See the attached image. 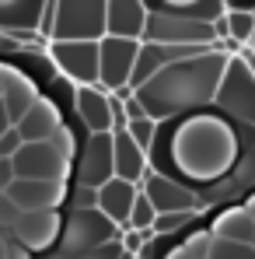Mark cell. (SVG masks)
<instances>
[{
  "mask_svg": "<svg viewBox=\"0 0 255 259\" xmlns=\"http://www.w3.org/2000/svg\"><path fill=\"white\" fill-rule=\"evenodd\" d=\"M140 193L150 200V207H154L158 214H178V210H196V207H199L196 189H189L185 182L168 179V175H161V172H147L143 175Z\"/></svg>",
  "mask_w": 255,
  "mask_h": 259,
  "instance_id": "obj_8",
  "label": "cell"
},
{
  "mask_svg": "<svg viewBox=\"0 0 255 259\" xmlns=\"http://www.w3.org/2000/svg\"><path fill=\"white\" fill-rule=\"evenodd\" d=\"M105 7L109 0H45L39 28L32 35H45L56 42H98L105 35Z\"/></svg>",
  "mask_w": 255,
  "mask_h": 259,
  "instance_id": "obj_2",
  "label": "cell"
},
{
  "mask_svg": "<svg viewBox=\"0 0 255 259\" xmlns=\"http://www.w3.org/2000/svg\"><path fill=\"white\" fill-rule=\"evenodd\" d=\"M207 259H255V249L245 242H224V238H213Z\"/></svg>",
  "mask_w": 255,
  "mask_h": 259,
  "instance_id": "obj_18",
  "label": "cell"
},
{
  "mask_svg": "<svg viewBox=\"0 0 255 259\" xmlns=\"http://www.w3.org/2000/svg\"><path fill=\"white\" fill-rule=\"evenodd\" d=\"M112 168H116V179L133 182V186H140V182H143V175L150 172L147 151H143V147H136V140L129 137L126 130L112 133Z\"/></svg>",
  "mask_w": 255,
  "mask_h": 259,
  "instance_id": "obj_10",
  "label": "cell"
},
{
  "mask_svg": "<svg viewBox=\"0 0 255 259\" xmlns=\"http://www.w3.org/2000/svg\"><path fill=\"white\" fill-rule=\"evenodd\" d=\"M227 60H231L227 49L210 46L199 56L168 63L165 70H158L133 95H136V102L143 105V112L154 123H168V119H185V116L207 112V109H213V98H217L220 77L227 70Z\"/></svg>",
  "mask_w": 255,
  "mask_h": 259,
  "instance_id": "obj_1",
  "label": "cell"
},
{
  "mask_svg": "<svg viewBox=\"0 0 255 259\" xmlns=\"http://www.w3.org/2000/svg\"><path fill=\"white\" fill-rule=\"evenodd\" d=\"M7 200L25 210V214H35V210H56L60 200H63V186L60 182H39V179H14L7 186Z\"/></svg>",
  "mask_w": 255,
  "mask_h": 259,
  "instance_id": "obj_9",
  "label": "cell"
},
{
  "mask_svg": "<svg viewBox=\"0 0 255 259\" xmlns=\"http://www.w3.org/2000/svg\"><path fill=\"white\" fill-rule=\"evenodd\" d=\"M109 179H116V168H112V133H91L84 140H77L74 151H70V186L98 193Z\"/></svg>",
  "mask_w": 255,
  "mask_h": 259,
  "instance_id": "obj_3",
  "label": "cell"
},
{
  "mask_svg": "<svg viewBox=\"0 0 255 259\" xmlns=\"http://www.w3.org/2000/svg\"><path fill=\"white\" fill-rule=\"evenodd\" d=\"M248 49H252V53H255V39H252V42H248Z\"/></svg>",
  "mask_w": 255,
  "mask_h": 259,
  "instance_id": "obj_23",
  "label": "cell"
},
{
  "mask_svg": "<svg viewBox=\"0 0 255 259\" xmlns=\"http://www.w3.org/2000/svg\"><path fill=\"white\" fill-rule=\"evenodd\" d=\"M140 53V39H119V35H101L98 39V88L112 98H129V77L133 63Z\"/></svg>",
  "mask_w": 255,
  "mask_h": 259,
  "instance_id": "obj_4",
  "label": "cell"
},
{
  "mask_svg": "<svg viewBox=\"0 0 255 259\" xmlns=\"http://www.w3.org/2000/svg\"><path fill=\"white\" fill-rule=\"evenodd\" d=\"M213 109L224 112L227 119L241 123V126H255V77H252V70L245 67L241 56L227 60V70L220 77Z\"/></svg>",
  "mask_w": 255,
  "mask_h": 259,
  "instance_id": "obj_6",
  "label": "cell"
},
{
  "mask_svg": "<svg viewBox=\"0 0 255 259\" xmlns=\"http://www.w3.org/2000/svg\"><path fill=\"white\" fill-rule=\"evenodd\" d=\"M154 217H158V210L150 207V200L143 196V193H136V203H133V214H129V224H126V231H150L154 228Z\"/></svg>",
  "mask_w": 255,
  "mask_h": 259,
  "instance_id": "obj_17",
  "label": "cell"
},
{
  "mask_svg": "<svg viewBox=\"0 0 255 259\" xmlns=\"http://www.w3.org/2000/svg\"><path fill=\"white\" fill-rule=\"evenodd\" d=\"M4 126H7V112H4V102H0V137H4Z\"/></svg>",
  "mask_w": 255,
  "mask_h": 259,
  "instance_id": "obj_22",
  "label": "cell"
},
{
  "mask_svg": "<svg viewBox=\"0 0 255 259\" xmlns=\"http://www.w3.org/2000/svg\"><path fill=\"white\" fill-rule=\"evenodd\" d=\"M63 130V123H60V112L49 105V102H35L21 119H18V133H21V140L28 144V140H53L56 133Z\"/></svg>",
  "mask_w": 255,
  "mask_h": 259,
  "instance_id": "obj_13",
  "label": "cell"
},
{
  "mask_svg": "<svg viewBox=\"0 0 255 259\" xmlns=\"http://www.w3.org/2000/svg\"><path fill=\"white\" fill-rule=\"evenodd\" d=\"M252 235H255V221L245 207H234V210H227L217 221V238H224V242H245V245H252Z\"/></svg>",
  "mask_w": 255,
  "mask_h": 259,
  "instance_id": "obj_16",
  "label": "cell"
},
{
  "mask_svg": "<svg viewBox=\"0 0 255 259\" xmlns=\"http://www.w3.org/2000/svg\"><path fill=\"white\" fill-rule=\"evenodd\" d=\"M18 147H21V133H18V130H11V133H4V137H0V158L18 154Z\"/></svg>",
  "mask_w": 255,
  "mask_h": 259,
  "instance_id": "obj_20",
  "label": "cell"
},
{
  "mask_svg": "<svg viewBox=\"0 0 255 259\" xmlns=\"http://www.w3.org/2000/svg\"><path fill=\"white\" fill-rule=\"evenodd\" d=\"M136 193H140V186L123 182V179H109V182L98 189V210L119 228V238H123V231H126V224H129L133 203H136Z\"/></svg>",
  "mask_w": 255,
  "mask_h": 259,
  "instance_id": "obj_12",
  "label": "cell"
},
{
  "mask_svg": "<svg viewBox=\"0 0 255 259\" xmlns=\"http://www.w3.org/2000/svg\"><path fill=\"white\" fill-rule=\"evenodd\" d=\"M45 60L56 67L60 81H67L70 88H98V42H56L49 39V53Z\"/></svg>",
  "mask_w": 255,
  "mask_h": 259,
  "instance_id": "obj_7",
  "label": "cell"
},
{
  "mask_svg": "<svg viewBox=\"0 0 255 259\" xmlns=\"http://www.w3.org/2000/svg\"><path fill=\"white\" fill-rule=\"evenodd\" d=\"M56 228H60L56 210H35V214H25V217H21V224H18V238H21L28 249L42 252V249L53 245Z\"/></svg>",
  "mask_w": 255,
  "mask_h": 259,
  "instance_id": "obj_14",
  "label": "cell"
},
{
  "mask_svg": "<svg viewBox=\"0 0 255 259\" xmlns=\"http://www.w3.org/2000/svg\"><path fill=\"white\" fill-rule=\"evenodd\" d=\"M11 182H14V165L7 158H0V189H7Z\"/></svg>",
  "mask_w": 255,
  "mask_h": 259,
  "instance_id": "obj_21",
  "label": "cell"
},
{
  "mask_svg": "<svg viewBox=\"0 0 255 259\" xmlns=\"http://www.w3.org/2000/svg\"><path fill=\"white\" fill-rule=\"evenodd\" d=\"M126 133L136 140V147L150 151V144H154V137H158V123H154L150 116H143V119H133V123H126Z\"/></svg>",
  "mask_w": 255,
  "mask_h": 259,
  "instance_id": "obj_19",
  "label": "cell"
},
{
  "mask_svg": "<svg viewBox=\"0 0 255 259\" xmlns=\"http://www.w3.org/2000/svg\"><path fill=\"white\" fill-rule=\"evenodd\" d=\"M147 11H175V14H189V18H199V21H210L217 25L227 7L224 0H143Z\"/></svg>",
  "mask_w": 255,
  "mask_h": 259,
  "instance_id": "obj_15",
  "label": "cell"
},
{
  "mask_svg": "<svg viewBox=\"0 0 255 259\" xmlns=\"http://www.w3.org/2000/svg\"><path fill=\"white\" fill-rule=\"evenodd\" d=\"M252 249H255V235H252Z\"/></svg>",
  "mask_w": 255,
  "mask_h": 259,
  "instance_id": "obj_24",
  "label": "cell"
},
{
  "mask_svg": "<svg viewBox=\"0 0 255 259\" xmlns=\"http://www.w3.org/2000/svg\"><path fill=\"white\" fill-rule=\"evenodd\" d=\"M147 4L143 0H109L105 7V35L119 39H143Z\"/></svg>",
  "mask_w": 255,
  "mask_h": 259,
  "instance_id": "obj_11",
  "label": "cell"
},
{
  "mask_svg": "<svg viewBox=\"0 0 255 259\" xmlns=\"http://www.w3.org/2000/svg\"><path fill=\"white\" fill-rule=\"evenodd\" d=\"M140 42H161V46H217V28L210 21L175 14V11H147L143 39Z\"/></svg>",
  "mask_w": 255,
  "mask_h": 259,
  "instance_id": "obj_5",
  "label": "cell"
}]
</instances>
